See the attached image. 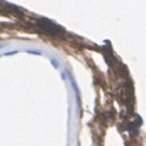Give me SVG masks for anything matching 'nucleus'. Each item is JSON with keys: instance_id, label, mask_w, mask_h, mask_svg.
<instances>
[{"instance_id": "f257e3e1", "label": "nucleus", "mask_w": 146, "mask_h": 146, "mask_svg": "<svg viewBox=\"0 0 146 146\" xmlns=\"http://www.w3.org/2000/svg\"><path fill=\"white\" fill-rule=\"evenodd\" d=\"M39 27L43 32H46L47 35H57L59 30H60V27L56 23H53V22H50L47 19H40L39 20Z\"/></svg>"}, {"instance_id": "f03ea898", "label": "nucleus", "mask_w": 146, "mask_h": 146, "mask_svg": "<svg viewBox=\"0 0 146 146\" xmlns=\"http://www.w3.org/2000/svg\"><path fill=\"white\" fill-rule=\"evenodd\" d=\"M67 76H69V79H70V85H72V88H73V90H75V95H76V102H78V109H80V92H79V88H78V85H76V82H75V79L72 78V75H70V72H67Z\"/></svg>"}, {"instance_id": "7ed1b4c3", "label": "nucleus", "mask_w": 146, "mask_h": 146, "mask_svg": "<svg viewBox=\"0 0 146 146\" xmlns=\"http://www.w3.org/2000/svg\"><path fill=\"white\" fill-rule=\"evenodd\" d=\"M27 53H32V54H37V56H40V54H42V52H39V50H27Z\"/></svg>"}, {"instance_id": "20e7f679", "label": "nucleus", "mask_w": 146, "mask_h": 146, "mask_svg": "<svg viewBox=\"0 0 146 146\" xmlns=\"http://www.w3.org/2000/svg\"><path fill=\"white\" fill-rule=\"evenodd\" d=\"M52 64H53V67H56V69H59V64H57V62H56V59H52Z\"/></svg>"}, {"instance_id": "39448f33", "label": "nucleus", "mask_w": 146, "mask_h": 146, "mask_svg": "<svg viewBox=\"0 0 146 146\" xmlns=\"http://www.w3.org/2000/svg\"><path fill=\"white\" fill-rule=\"evenodd\" d=\"M5 47V44H0V49H3Z\"/></svg>"}]
</instances>
